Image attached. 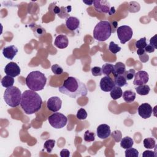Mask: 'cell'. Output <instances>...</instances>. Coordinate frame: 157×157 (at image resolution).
<instances>
[{"label": "cell", "mask_w": 157, "mask_h": 157, "mask_svg": "<svg viewBox=\"0 0 157 157\" xmlns=\"http://www.w3.org/2000/svg\"><path fill=\"white\" fill-rule=\"evenodd\" d=\"M121 47L117 44H115L114 42L111 41L109 45V50L111 53L113 54H116L118 52H119L121 50Z\"/></svg>", "instance_id": "4dcf8cb0"}, {"label": "cell", "mask_w": 157, "mask_h": 157, "mask_svg": "<svg viewBox=\"0 0 157 157\" xmlns=\"http://www.w3.org/2000/svg\"><path fill=\"white\" fill-rule=\"evenodd\" d=\"M58 90L61 93L72 98L85 96L88 93L85 84L74 77H67L63 84L59 87Z\"/></svg>", "instance_id": "6da1fadb"}, {"label": "cell", "mask_w": 157, "mask_h": 157, "mask_svg": "<svg viewBox=\"0 0 157 157\" xmlns=\"http://www.w3.org/2000/svg\"><path fill=\"white\" fill-rule=\"evenodd\" d=\"M1 82L3 87L7 88L13 86V85L14 83V78L11 76L6 75L1 79Z\"/></svg>", "instance_id": "44dd1931"}, {"label": "cell", "mask_w": 157, "mask_h": 157, "mask_svg": "<svg viewBox=\"0 0 157 157\" xmlns=\"http://www.w3.org/2000/svg\"><path fill=\"white\" fill-rule=\"evenodd\" d=\"M136 93L131 90H126L123 93V94H122L124 101L127 103H131L134 102L136 98Z\"/></svg>", "instance_id": "d6986e66"}, {"label": "cell", "mask_w": 157, "mask_h": 157, "mask_svg": "<svg viewBox=\"0 0 157 157\" xmlns=\"http://www.w3.org/2000/svg\"><path fill=\"white\" fill-rule=\"evenodd\" d=\"M125 156L126 157H138L139 151L137 149L132 147L127 148L125 151Z\"/></svg>", "instance_id": "f1b7e54d"}, {"label": "cell", "mask_w": 157, "mask_h": 157, "mask_svg": "<svg viewBox=\"0 0 157 157\" xmlns=\"http://www.w3.org/2000/svg\"><path fill=\"white\" fill-rule=\"evenodd\" d=\"M55 145V140L53 139H48L44 142V148L48 153H51Z\"/></svg>", "instance_id": "4316f807"}, {"label": "cell", "mask_w": 157, "mask_h": 157, "mask_svg": "<svg viewBox=\"0 0 157 157\" xmlns=\"http://www.w3.org/2000/svg\"><path fill=\"white\" fill-rule=\"evenodd\" d=\"M110 135L116 142H120V140L121 139L122 134L120 130H115V131H113L112 132L110 133Z\"/></svg>", "instance_id": "836d02e7"}, {"label": "cell", "mask_w": 157, "mask_h": 157, "mask_svg": "<svg viewBox=\"0 0 157 157\" xmlns=\"http://www.w3.org/2000/svg\"><path fill=\"white\" fill-rule=\"evenodd\" d=\"M110 92V95L111 98L114 100H117V99L120 98L123 94V91H122L121 88H120V87L115 86V85Z\"/></svg>", "instance_id": "7402d4cb"}, {"label": "cell", "mask_w": 157, "mask_h": 157, "mask_svg": "<svg viewBox=\"0 0 157 157\" xmlns=\"http://www.w3.org/2000/svg\"><path fill=\"white\" fill-rule=\"evenodd\" d=\"M126 71V67L124 63L121 62H117L113 65L112 73L114 76L117 75H123Z\"/></svg>", "instance_id": "ac0fdd59"}, {"label": "cell", "mask_w": 157, "mask_h": 157, "mask_svg": "<svg viewBox=\"0 0 157 157\" xmlns=\"http://www.w3.org/2000/svg\"><path fill=\"white\" fill-rule=\"evenodd\" d=\"M91 74L93 76H101L102 75V69L100 67L94 66L91 68Z\"/></svg>", "instance_id": "8d00e7d4"}, {"label": "cell", "mask_w": 157, "mask_h": 157, "mask_svg": "<svg viewBox=\"0 0 157 157\" xmlns=\"http://www.w3.org/2000/svg\"><path fill=\"white\" fill-rule=\"evenodd\" d=\"M99 86L102 91L109 92L115 86V83L113 80L109 76H105L101 79Z\"/></svg>", "instance_id": "4fadbf2b"}, {"label": "cell", "mask_w": 157, "mask_h": 157, "mask_svg": "<svg viewBox=\"0 0 157 157\" xmlns=\"http://www.w3.org/2000/svg\"><path fill=\"white\" fill-rule=\"evenodd\" d=\"M144 147L147 149H152L155 148L156 145V142L154 138L148 137L144 140Z\"/></svg>", "instance_id": "d4e9b609"}, {"label": "cell", "mask_w": 157, "mask_h": 157, "mask_svg": "<svg viewBox=\"0 0 157 157\" xmlns=\"http://www.w3.org/2000/svg\"><path fill=\"white\" fill-rule=\"evenodd\" d=\"M142 156L143 157H155L156 156V154L154 151L150 150H145L144 151Z\"/></svg>", "instance_id": "74e56055"}, {"label": "cell", "mask_w": 157, "mask_h": 157, "mask_svg": "<svg viewBox=\"0 0 157 157\" xmlns=\"http://www.w3.org/2000/svg\"><path fill=\"white\" fill-rule=\"evenodd\" d=\"M70 156V151L67 149H63L60 151L61 157H69Z\"/></svg>", "instance_id": "ab89813d"}, {"label": "cell", "mask_w": 157, "mask_h": 157, "mask_svg": "<svg viewBox=\"0 0 157 157\" xmlns=\"http://www.w3.org/2000/svg\"><path fill=\"white\" fill-rule=\"evenodd\" d=\"M42 105V98L36 91L28 90L22 93L20 106L26 114L31 115L38 112Z\"/></svg>", "instance_id": "7a4b0ae2"}, {"label": "cell", "mask_w": 157, "mask_h": 157, "mask_svg": "<svg viewBox=\"0 0 157 157\" xmlns=\"http://www.w3.org/2000/svg\"><path fill=\"white\" fill-rule=\"evenodd\" d=\"M145 53V51L144 49H137V53L139 56L142 55Z\"/></svg>", "instance_id": "7bdbcfd3"}, {"label": "cell", "mask_w": 157, "mask_h": 157, "mask_svg": "<svg viewBox=\"0 0 157 157\" xmlns=\"http://www.w3.org/2000/svg\"><path fill=\"white\" fill-rule=\"evenodd\" d=\"M60 8L59 7H58V6H55V8L53 9V12L55 13H56V14H59V13H60Z\"/></svg>", "instance_id": "ee69618b"}, {"label": "cell", "mask_w": 157, "mask_h": 157, "mask_svg": "<svg viewBox=\"0 0 157 157\" xmlns=\"http://www.w3.org/2000/svg\"><path fill=\"white\" fill-rule=\"evenodd\" d=\"M135 90L138 94L145 96V95H147L149 93L150 91V88L148 85L145 84V85L137 86V87L135 88Z\"/></svg>", "instance_id": "cb8c5ba5"}, {"label": "cell", "mask_w": 157, "mask_h": 157, "mask_svg": "<svg viewBox=\"0 0 157 157\" xmlns=\"http://www.w3.org/2000/svg\"><path fill=\"white\" fill-rule=\"evenodd\" d=\"M134 145V140L132 138L130 137L126 136L123 137L120 140V146L124 148L127 149L129 148H131Z\"/></svg>", "instance_id": "ffe728a7"}, {"label": "cell", "mask_w": 157, "mask_h": 157, "mask_svg": "<svg viewBox=\"0 0 157 157\" xmlns=\"http://www.w3.org/2000/svg\"><path fill=\"white\" fill-rule=\"evenodd\" d=\"M49 124L55 129H61L64 128L67 123V118L63 113L54 112L48 118Z\"/></svg>", "instance_id": "8992f818"}, {"label": "cell", "mask_w": 157, "mask_h": 157, "mask_svg": "<svg viewBox=\"0 0 157 157\" xmlns=\"http://www.w3.org/2000/svg\"><path fill=\"white\" fill-rule=\"evenodd\" d=\"M18 48L13 45H9L6 47H4L2 50V54L5 58L8 59H13L15 56L18 53Z\"/></svg>", "instance_id": "9a60e30c"}, {"label": "cell", "mask_w": 157, "mask_h": 157, "mask_svg": "<svg viewBox=\"0 0 157 157\" xmlns=\"http://www.w3.org/2000/svg\"><path fill=\"white\" fill-rule=\"evenodd\" d=\"M60 13L58 15L61 18H66L69 15V13L71 12V6H67V7H61L60 8Z\"/></svg>", "instance_id": "83f0119b"}, {"label": "cell", "mask_w": 157, "mask_h": 157, "mask_svg": "<svg viewBox=\"0 0 157 157\" xmlns=\"http://www.w3.org/2000/svg\"><path fill=\"white\" fill-rule=\"evenodd\" d=\"M112 33V26L108 21H100L93 29L94 38L100 42L107 40Z\"/></svg>", "instance_id": "277c9868"}, {"label": "cell", "mask_w": 157, "mask_h": 157, "mask_svg": "<svg viewBox=\"0 0 157 157\" xmlns=\"http://www.w3.org/2000/svg\"><path fill=\"white\" fill-rule=\"evenodd\" d=\"M113 68V65L110 63H105L102 65L101 68L102 73L105 76H109V75L112 72Z\"/></svg>", "instance_id": "484cf974"}, {"label": "cell", "mask_w": 157, "mask_h": 157, "mask_svg": "<svg viewBox=\"0 0 157 157\" xmlns=\"http://www.w3.org/2000/svg\"><path fill=\"white\" fill-rule=\"evenodd\" d=\"M147 40L146 37H144L140 38L138 40H137L135 43V46L137 49H144L145 47L147 46Z\"/></svg>", "instance_id": "1f68e13d"}, {"label": "cell", "mask_w": 157, "mask_h": 157, "mask_svg": "<svg viewBox=\"0 0 157 157\" xmlns=\"http://www.w3.org/2000/svg\"><path fill=\"white\" fill-rule=\"evenodd\" d=\"M114 77H115V78H114L113 82H114L115 86H117L119 87H122L128 84L126 79L125 78L123 74V75H117Z\"/></svg>", "instance_id": "603a6c76"}, {"label": "cell", "mask_w": 157, "mask_h": 157, "mask_svg": "<svg viewBox=\"0 0 157 157\" xmlns=\"http://www.w3.org/2000/svg\"><path fill=\"white\" fill-rule=\"evenodd\" d=\"M62 101L57 96H52L50 98L47 102V109L53 112H56L61 108Z\"/></svg>", "instance_id": "9c48e42d"}, {"label": "cell", "mask_w": 157, "mask_h": 157, "mask_svg": "<svg viewBox=\"0 0 157 157\" xmlns=\"http://www.w3.org/2000/svg\"><path fill=\"white\" fill-rule=\"evenodd\" d=\"M51 69H52V71L53 72V73L55 75H60L63 72V68L57 64L52 65L51 67Z\"/></svg>", "instance_id": "e575fe53"}, {"label": "cell", "mask_w": 157, "mask_h": 157, "mask_svg": "<svg viewBox=\"0 0 157 157\" xmlns=\"http://www.w3.org/2000/svg\"><path fill=\"white\" fill-rule=\"evenodd\" d=\"M97 136L101 139H105L110 136V128L108 124H101L96 129Z\"/></svg>", "instance_id": "5bb4252c"}, {"label": "cell", "mask_w": 157, "mask_h": 157, "mask_svg": "<svg viewBox=\"0 0 157 157\" xmlns=\"http://www.w3.org/2000/svg\"><path fill=\"white\" fill-rule=\"evenodd\" d=\"M22 93L17 86H11L5 90L4 99L5 102L11 107H16L20 104Z\"/></svg>", "instance_id": "5b68a950"}, {"label": "cell", "mask_w": 157, "mask_h": 157, "mask_svg": "<svg viewBox=\"0 0 157 157\" xmlns=\"http://www.w3.org/2000/svg\"><path fill=\"white\" fill-rule=\"evenodd\" d=\"M135 73H136L135 70L133 69H131L127 71H125V72L124 73L123 75L126 80H130L134 78Z\"/></svg>", "instance_id": "d590c367"}, {"label": "cell", "mask_w": 157, "mask_h": 157, "mask_svg": "<svg viewBox=\"0 0 157 157\" xmlns=\"http://www.w3.org/2000/svg\"><path fill=\"white\" fill-rule=\"evenodd\" d=\"M117 36L122 44L130 40L133 35V31L131 28L127 25H123L117 28Z\"/></svg>", "instance_id": "52a82bcc"}, {"label": "cell", "mask_w": 157, "mask_h": 157, "mask_svg": "<svg viewBox=\"0 0 157 157\" xmlns=\"http://www.w3.org/2000/svg\"><path fill=\"white\" fill-rule=\"evenodd\" d=\"M149 80L148 73L145 71H139L135 73L133 84L135 85H142L147 83Z\"/></svg>", "instance_id": "8fae6325"}, {"label": "cell", "mask_w": 157, "mask_h": 157, "mask_svg": "<svg viewBox=\"0 0 157 157\" xmlns=\"http://www.w3.org/2000/svg\"><path fill=\"white\" fill-rule=\"evenodd\" d=\"M80 26V20L75 17H69L66 20V26L71 31H75Z\"/></svg>", "instance_id": "2e32d148"}, {"label": "cell", "mask_w": 157, "mask_h": 157, "mask_svg": "<svg viewBox=\"0 0 157 157\" xmlns=\"http://www.w3.org/2000/svg\"><path fill=\"white\" fill-rule=\"evenodd\" d=\"M54 44L59 48H65L69 44L68 38L66 35H58L55 38Z\"/></svg>", "instance_id": "e0dca14e"}, {"label": "cell", "mask_w": 157, "mask_h": 157, "mask_svg": "<svg viewBox=\"0 0 157 157\" xmlns=\"http://www.w3.org/2000/svg\"><path fill=\"white\" fill-rule=\"evenodd\" d=\"M87 115H88V114H87L86 111L84 109L80 108L77 111L76 117H77V119H78L80 120H83L87 118Z\"/></svg>", "instance_id": "d6a6232c"}, {"label": "cell", "mask_w": 157, "mask_h": 157, "mask_svg": "<svg viewBox=\"0 0 157 157\" xmlns=\"http://www.w3.org/2000/svg\"><path fill=\"white\" fill-rule=\"evenodd\" d=\"M144 50H145V52L153 53V52H154L155 48L152 45H151L150 44H148V45H147V46L145 47Z\"/></svg>", "instance_id": "60d3db41"}, {"label": "cell", "mask_w": 157, "mask_h": 157, "mask_svg": "<svg viewBox=\"0 0 157 157\" xmlns=\"http://www.w3.org/2000/svg\"><path fill=\"white\" fill-rule=\"evenodd\" d=\"M84 140L88 142H93L95 140V133L87 130L84 133Z\"/></svg>", "instance_id": "f546056e"}, {"label": "cell", "mask_w": 157, "mask_h": 157, "mask_svg": "<svg viewBox=\"0 0 157 157\" xmlns=\"http://www.w3.org/2000/svg\"><path fill=\"white\" fill-rule=\"evenodd\" d=\"M152 107L148 103H143L138 107V114L144 119H147L151 116Z\"/></svg>", "instance_id": "7c38bea8"}, {"label": "cell", "mask_w": 157, "mask_h": 157, "mask_svg": "<svg viewBox=\"0 0 157 157\" xmlns=\"http://www.w3.org/2000/svg\"><path fill=\"white\" fill-rule=\"evenodd\" d=\"M94 7L96 10L98 12L109 13L110 15L115 13V9L114 7H111L109 1L105 0H96L93 1Z\"/></svg>", "instance_id": "ba28073f"}, {"label": "cell", "mask_w": 157, "mask_h": 157, "mask_svg": "<svg viewBox=\"0 0 157 157\" xmlns=\"http://www.w3.org/2000/svg\"><path fill=\"white\" fill-rule=\"evenodd\" d=\"M150 44L152 45L155 49L157 48V45H156V34H155L153 37H151L150 39Z\"/></svg>", "instance_id": "f35d334b"}, {"label": "cell", "mask_w": 157, "mask_h": 157, "mask_svg": "<svg viewBox=\"0 0 157 157\" xmlns=\"http://www.w3.org/2000/svg\"><path fill=\"white\" fill-rule=\"evenodd\" d=\"M83 2L88 6H91L93 3V1H83Z\"/></svg>", "instance_id": "f6af8a7d"}, {"label": "cell", "mask_w": 157, "mask_h": 157, "mask_svg": "<svg viewBox=\"0 0 157 157\" xmlns=\"http://www.w3.org/2000/svg\"><path fill=\"white\" fill-rule=\"evenodd\" d=\"M139 56L140 60L142 62H143V63L147 62V61L148 60V58H149L148 55L146 53H145L144 55H140V56Z\"/></svg>", "instance_id": "b9f144b4"}, {"label": "cell", "mask_w": 157, "mask_h": 157, "mask_svg": "<svg viewBox=\"0 0 157 157\" xmlns=\"http://www.w3.org/2000/svg\"><path fill=\"white\" fill-rule=\"evenodd\" d=\"M25 82L29 90L37 91L44 88L47 82V78L42 72L39 71H34L31 72L27 75Z\"/></svg>", "instance_id": "3957f363"}, {"label": "cell", "mask_w": 157, "mask_h": 157, "mask_svg": "<svg viewBox=\"0 0 157 157\" xmlns=\"http://www.w3.org/2000/svg\"><path fill=\"white\" fill-rule=\"evenodd\" d=\"M4 72L7 75L15 77L20 75L21 69L17 63L15 62H10L5 66Z\"/></svg>", "instance_id": "30bf717a"}]
</instances>
